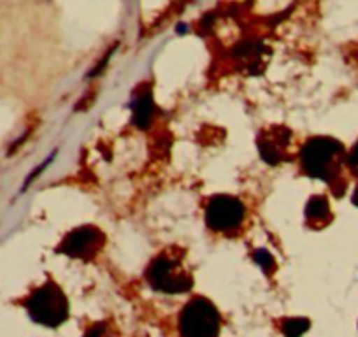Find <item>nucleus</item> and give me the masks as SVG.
Instances as JSON below:
<instances>
[{
    "instance_id": "1",
    "label": "nucleus",
    "mask_w": 358,
    "mask_h": 337,
    "mask_svg": "<svg viewBox=\"0 0 358 337\" xmlns=\"http://www.w3.org/2000/svg\"><path fill=\"white\" fill-rule=\"evenodd\" d=\"M301 162L308 176L334 185L343 168L344 146L332 137H315L302 148Z\"/></svg>"
},
{
    "instance_id": "2",
    "label": "nucleus",
    "mask_w": 358,
    "mask_h": 337,
    "mask_svg": "<svg viewBox=\"0 0 358 337\" xmlns=\"http://www.w3.org/2000/svg\"><path fill=\"white\" fill-rule=\"evenodd\" d=\"M30 318L50 329H57L69 318V302L57 283H46L32 292L25 302Z\"/></svg>"
},
{
    "instance_id": "3",
    "label": "nucleus",
    "mask_w": 358,
    "mask_h": 337,
    "mask_svg": "<svg viewBox=\"0 0 358 337\" xmlns=\"http://www.w3.org/2000/svg\"><path fill=\"white\" fill-rule=\"evenodd\" d=\"M222 318L218 309L208 299H194L188 302L179 316L181 337H218Z\"/></svg>"
},
{
    "instance_id": "4",
    "label": "nucleus",
    "mask_w": 358,
    "mask_h": 337,
    "mask_svg": "<svg viewBox=\"0 0 358 337\" xmlns=\"http://www.w3.org/2000/svg\"><path fill=\"white\" fill-rule=\"evenodd\" d=\"M148 283L158 292L164 294H185L192 288L194 280L181 269L179 262L171 257H158L148 267Z\"/></svg>"
},
{
    "instance_id": "5",
    "label": "nucleus",
    "mask_w": 358,
    "mask_h": 337,
    "mask_svg": "<svg viewBox=\"0 0 358 337\" xmlns=\"http://www.w3.org/2000/svg\"><path fill=\"white\" fill-rule=\"evenodd\" d=\"M244 220V206L239 199L218 195L209 201L206 209V223L215 232H229L237 229Z\"/></svg>"
},
{
    "instance_id": "6",
    "label": "nucleus",
    "mask_w": 358,
    "mask_h": 337,
    "mask_svg": "<svg viewBox=\"0 0 358 337\" xmlns=\"http://www.w3.org/2000/svg\"><path fill=\"white\" fill-rule=\"evenodd\" d=\"M106 237L97 227H78L65 236L58 251L71 259L88 260L102 250Z\"/></svg>"
},
{
    "instance_id": "7",
    "label": "nucleus",
    "mask_w": 358,
    "mask_h": 337,
    "mask_svg": "<svg viewBox=\"0 0 358 337\" xmlns=\"http://www.w3.org/2000/svg\"><path fill=\"white\" fill-rule=\"evenodd\" d=\"M155 115V102L150 92H141L132 102V122L137 129L146 130Z\"/></svg>"
},
{
    "instance_id": "8",
    "label": "nucleus",
    "mask_w": 358,
    "mask_h": 337,
    "mask_svg": "<svg viewBox=\"0 0 358 337\" xmlns=\"http://www.w3.org/2000/svg\"><path fill=\"white\" fill-rule=\"evenodd\" d=\"M306 218L311 225L323 227L330 222V208L325 197H313L306 206Z\"/></svg>"
},
{
    "instance_id": "9",
    "label": "nucleus",
    "mask_w": 358,
    "mask_h": 337,
    "mask_svg": "<svg viewBox=\"0 0 358 337\" xmlns=\"http://www.w3.org/2000/svg\"><path fill=\"white\" fill-rule=\"evenodd\" d=\"M309 330L308 318H287L281 322V332L285 337H301L302 334Z\"/></svg>"
},
{
    "instance_id": "10",
    "label": "nucleus",
    "mask_w": 358,
    "mask_h": 337,
    "mask_svg": "<svg viewBox=\"0 0 358 337\" xmlns=\"http://www.w3.org/2000/svg\"><path fill=\"white\" fill-rule=\"evenodd\" d=\"M253 259L255 262L258 264V266L262 267V269L265 271V273H274V269H276V262H274V257L268 253V251L265 250H257L253 253Z\"/></svg>"
},
{
    "instance_id": "11",
    "label": "nucleus",
    "mask_w": 358,
    "mask_h": 337,
    "mask_svg": "<svg viewBox=\"0 0 358 337\" xmlns=\"http://www.w3.org/2000/svg\"><path fill=\"white\" fill-rule=\"evenodd\" d=\"M348 165H350L351 171H353V173L358 176V143L355 144V148L351 150L350 157H348Z\"/></svg>"
},
{
    "instance_id": "12",
    "label": "nucleus",
    "mask_w": 358,
    "mask_h": 337,
    "mask_svg": "<svg viewBox=\"0 0 358 337\" xmlns=\"http://www.w3.org/2000/svg\"><path fill=\"white\" fill-rule=\"evenodd\" d=\"M102 334H104V325H94L85 337H102Z\"/></svg>"
},
{
    "instance_id": "13",
    "label": "nucleus",
    "mask_w": 358,
    "mask_h": 337,
    "mask_svg": "<svg viewBox=\"0 0 358 337\" xmlns=\"http://www.w3.org/2000/svg\"><path fill=\"white\" fill-rule=\"evenodd\" d=\"M353 202L358 206V188H357V190H355V194H353Z\"/></svg>"
}]
</instances>
